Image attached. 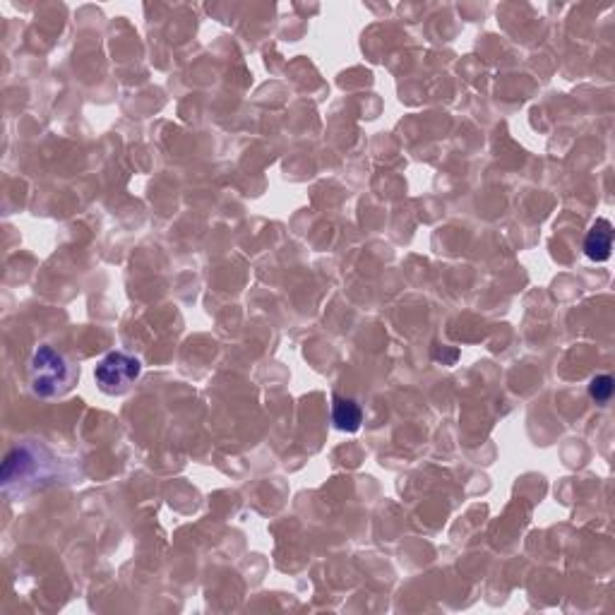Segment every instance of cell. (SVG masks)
Wrapping results in <instances>:
<instances>
[{"label": "cell", "mask_w": 615, "mask_h": 615, "mask_svg": "<svg viewBox=\"0 0 615 615\" xmlns=\"http://www.w3.org/2000/svg\"><path fill=\"white\" fill-rule=\"evenodd\" d=\"M46 455L44 450H37L32 445H20L3 459V467H0V481H3V491L13 493L17 491L25 493L27 488H34L39 481L51 479V459H41Z\"/></svg>", "instance_id": "2"}, {"label": "cell", "mask_w": 615, "mask_h": 615, "mask_svg": "<svg viewBox=\"0 0 615 615\" xmlns=\"http://www.w3.org/2000/svg\"><path fill=\"white\" fill-rule=\"evenodd\" d=\"M142 363L135 356L125 354V351H111L99 361L94 370V380H97L99 390L106 394H125L140 378Z\"/></svg>", "instance_id": "3"}, {"label": "cell", "mask_w": 615, "mask_h": 615, "mask_svg": "<svg viewBox=\"0 0 615 615\" xmlns=\"http://www.w3.org/2000/svg\"><path fill=\"white\" fill-rule=\"evenodd\" d=\"M332 421L339 431L346 433H356L361 428L363 414L361 406H358L354 399H344V397H334L332 404Z\"/></svg>", "instance_id": "5"}, {"label": "cell", "mask_w": 615, "mask_h": 615, "mask_svg": "<svg viewBox=\"0 0 615 615\" xmlns=\"http://www.w3.org/2000/svg\"><path fill=\"white\" fill-rule=\"evenodd\" d=\"M613 248V224L608 219H596L594 226L589 229L587 241H584V253L589 260L603 262L611 258Z\"/></svg>", "instance_id": "4"}, {"label": "cell", "mask_w": 615, "mask_h": 615, "mask_svg": "<svg viewBox=\"0 0 615 615\" xmlns=\"http://www.w3.org/2000/svg\"><path fill=\"white\" fill-rule=\"evenodd\" d=\"M589 394L596 404H606L613 397V378L611 375H599V378L591 380Z\"/></svg>", "instance_id": "6"}, {"label": "cell", "mask_w": 615, "mask_h": 615, "mask_svg": "<svg viewBox=\"0 0 615 615\" xmlns=\"http://www.w3.org/2000/svg\"><path fill=\"white\" fill-rule=\"evenodd\" d=\"M80 370L68 356L49 344H41L29 363V382L39 397H61L75 387Z\"/></svg>", "instance_id": "1"}]
</instances>
